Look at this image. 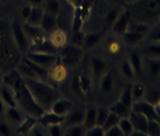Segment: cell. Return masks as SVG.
Segmentation results:
<instances>
[{
  "mask_svg": "<svg viewBox=\"0 0 160 136\" xmlns=\"http://www.w3.org/2000/svg\"><path fill=\"white\" fill-rule=\"evenodd\" d=\"M2 83L8 86L13 91L17 107H19V109H21L26 115L34 116L38 119L45 111L35 102L30 89L26 86L25 80L15 69H11L5 75H2Z\"/></svg>",
  "mask_w": 160,
  "mask_h": 136,
  "instance_id": "cell-1",
  "label": "cell"
},
{
  "mask_svg": "<svg viewBox=\"0 0 160 136\" xmlns=\"http://www.w3.org/2000/svg\"><path fill=\"white\" fill-rule=\"evenodd\" d=\"M19 52L11 35L10 26L5 21H0V67L8 72L17 66Z\"/></svg>",
  "mask_w": 160,
  "mask_h": 136,
  "instance_id": "cell-2",
  "label": "cell"
},
{
  "mask_svg": "<svg viewBox=\"0 0 160 136\" xmlns=\"http://www.w3.org/2000/svg\"><path fill=\"white\" fill-rule=\"evenodd\" d=\"M35 102L44 110H48L52 103L59 97V93L51 83L41 79H24Z\"/></svg>",
  "mask_w": 160,
  "mask_h": 136,
  "instance_id": "cell-3",
  "label": "cell"
},
{
  "mask_svg": "<svg viewBox=\"0 0 160 136\" xmlns=\"http://www.w3.org/2000/svg\"><path fill=\"white\" fill-rule=\"evenodd\" d=\"M127 6L134 21H141L151 26L152 24H158L160 0H138Z\"/></svg>",
  "mask_w": 160,
  "mask_h": 136,
  "instance_id": "cell-4",
  "label": "cell"
},
{
  "mask_svg": "<svg viewBox=\"0 0 160 136\" xmlns=\"http://www.w3.org/2000/svg\"><path fill=\"white\" fill-rule=\"evenodd\" d=\"M15 71L22 79H41L47 80V69L33 62L28 58H21L15 66Z\"/></svg>",
  "mask_w": 160,
  "mask_h": 136,
  "instance_id": "cell-5",
  "label": "cell"
},
{
  "mask_svg": "<svg viewBox=\"0 0 160 136\" xmlns=\"http://www.w3.org/2000/svg\"><path fill=\"white\" fill-rule=\"evenodd\" d=\"M82 55H84L82 47L70 44L60 49L58 54V60L61 61L67 67H74L81 61Z\"/></svg>",
  "mask_w": 160,
  "mask_h": 136,
  "instance_id": "cell-6",
  "label": "cell"
},
{
  "mask_svg": "<svg viewBox=\"0 0 160 136\" xmlns=\"http://www.w3.org/2000/svg\"><path fill=\"white\" fill-rule=\"evenodd\" d=\"M10 30L13 42L15 44L18 50L20 53H26L30 49V41L27 39V35H26L22 25L19 24L17 20H13L10 25Z\"/></svg>",
  "mask_w": 160,
  "mask_h": 136,
  "instance_id": "cell-7",
  "label": "cell"
},
{
  "mask_svg": "<svg viewBox=\"0 0 160 136\" xmlns=\"http://www.w3.org/2000/svg\"><path fill=\"white\" fill-rule=\"evenodd\" d=\"M70 75L68 67L65 66L61 61L57 60L47 68V79L52 82L53 85H62L65 83Z\"/></svg>",
  "mask_w": 160,
  "mask_h": 136,
  "instance_id": "cell-8",
  "label": "cell"
},
{
  "mask_svg": "<svg viewBox=\"0 0 160 136\" xmlns=\"http://www.w3.org/2000/svg\"><path fill=\"white\" fill-rule=\"evenodd\" d=\"M132 21H133V18L131 15V12L128 11L127 7H125V8L121 10L118 18L111 25V30H112V32L114 33L115 35L121 36L127 30V28H128V26L131 25Z\"/></svg>",
  "mask_w": 160,
  "mask_h": 136,
  "instance_id": "cell-9",
  "label": "cell"
},
{
  "mask_svg": "<svg viewBox=\"0 0 160 136\" xmlns=\"http://www.w3.org/2000/svg\"><path fill=\"white\" fill-rule=\"evenodd\" d=\"M26 58H28L33 62L38 63L44 68H48L53 62L58 60V54H51V53H42V52H37V50L28 49L26 52Z\"/></svg>",
  "mask_w": 160,
  "mask_h": 136,
  "instance_id": "cell-10",
  "label": "cell"
},
{
  "mask_svg": "<svg viewBox=\"0 0 160 136\" xmlns=\"http://www.w3.org/2000/svg\"><path fill=\"white\" fill-rule=\"evenodd\" d=\"M22 27H24V30H25L27 39L30 41V47L31 46L37 45V44H39V42H41V41L45 40L46 38H47V34L40 28L39 25H31V24L25 22V24L22 25Z\"/></svg>",
  "mask_w": 160,
  "mask_h": 136,
  "instance_id": "cell-11",
  "label": "cell"
},
{
  "mask_svg": "<svg viewBox=\"0 0 160 136\" xmlns=\"http://www.w3.org/2000/svg\"><path fill=\"white\" fill-rule=\"evenodd\" d=\"M131 110L135 111V113H139L141 115H144L147 119H155V120H159V113L155 110L154 107L152 106L151 103H148L147 101H145L144 99L137 102H133V105L131 107Z\"/></svg>",
  "mask_w": 160,
  "mask_h": 136,
  "instance_id": "cell-12",
  "label": "cell"
},
{
  "mask_svg": "<svg viewBox=\"0 0 160 136\" xmlns=\"http://www.w3.org/2000/svg\"><path fill=\"white\" fill-rule=\"evenodd\" d=\"M47 39L55 49H61L62 47H65L68 44V36L66 34V32L58 27L47 34Z\"/></svg>",
  "mask_w": 160,
  "mask_h": 136,
  "instance_id": "cell-13",
  "label": "cell"
},
{
  "mask_svg": "<svg viewBox=\"0 0 160 136\" xmlns=\"http://www.w3.org/2000/svg\"><path fill=\"white\" fill-rule=\"evenodd\" d=\"M114 89V73L112 69H106V72L99 79V91L104 95H110Z\"/></svg>",
  "mask_w": 160,
  "mask_h": 136,
  "instance_id": "cell-14",
  "label": "cell"
},
{
  "mask_svg": "<svg viewBox=\"0 0 160 136\" xmlns=\"http://www.w3.org/2000/svg\"><path fill=\"white\" fill-rule=\"evenodd\" d=\"M73 91L78 95H86L91 89V79L88 74L82 72L73 81Z\"/></svg>",
  "mask_w": 160,
  "mask_h": 136,
  "instance_id": "cell-15",
  "label": "cell"
},
{
  "mask_svg": "<svg viewBox=\"0 0 160 136\" xmlns=\"http://www.w3.org/2000/svg\"><path fill=\"white\" fill-rule=\"evenodd\" d=\"M62 121H64V116L58 115L50 109L45 110L38 117V123L41 124L42 127H45V128L52 126V124H59V123L62 124Z\"/></svg>",
  "mask_w": 160,
  "mask_h": 136,
  "instance_id": "cell-16",
  "label": "cell"
},
{
  "mask_svg": "<svg viewBox=\"0 0 160 136\" xmlns=\"http://www.w3.org/2000/svg\"><path fill=\"white\" fill-rule=\"evenodd\" d=\"M145 69L151 79L157 80L160 75V61L159 59L142 58V71Z\"/></svg>",
  "mask_w": 160,
  "mask_h": 136,
  "instance_id": "cell-17",
  "label": "cell"
},
{
  "mask_svg": "<svg viewBox=\"0 0 160 136\" xmlns=\"http://www.w3.org/2000/svg\"><path fill=\"white\" fill-rule=\"evenodd\" d=\"M4 115H5L7 123H10L12 126H18L25 117L24 111L19 109L18 107H6Z\"/></svg>",
  "mask_w": 160,
  "mask_h": 136,
  "instance_id": "cell-18",
  "label": "cell"
},
{
  "mask_svg": "<svg viewBox=\"0 0 160 136\" xmlns=\"http://www.w3.org/2000/svg\"><path fill=\"white\" fill-rule=\"evenodd\" d=\"M84 114L85 111L81 109H75L72 110L71 109L65 116H64V121H62V126L70 127V126H75V124H81L84 122Z\"/></svg>",
  "mask_w": 160,
  "mask_h": 136,
  "instance_id": "cell-19",
  "label": "cell"
},
{
  "mask_svg": "<svg viewBox=\"0 0 160 136\" xmlns=\"http://www.w3.org/2000/svg\"><path fill=\"white\" fill-rule=\"evenodd\" d=\"M40 28L45 32L46 34L51 33L53 30L58 27V21H57V15H53L48 12H44L42 18L39 22Z\"/></svg>",
  "mask_w": 160,
  "mask_h": 136,
  "instance_id": "cell-20",
  "label": "cell"
},
{
  "mask_svg": "<svg viewBox=\"0 0 160 136\" xmlns=\"http://www.w3.org/2000/svg\"><path fill=\"white\" fill-rule=\"evenodd\" d=\"M131 122H132V126H133V131H139L146 135V124H147V117H145L144 115H141L139 113H135V111L131 110L130 115Z\"/></svg>",
  "mask_w": 160,
  "mask_h": 136,
  "instance_id": "cell-21",
  "label": "cell"
},
{
  "mask_svg": "<svg viewBox=\"0 0 160 136\" xmlns=\"http://www.w3.org/2000/svg\"><path fill=\"white\" fill-rule=\"evenodd\" d=\"M71 109H72V102L67 99H60V97H58L50 107V110L61 116H65Z\"/></svg>",
  "mask_w": 160,
  "mask_h": 136,
  "instance_id": "cell-22",
  "label": "cell"
},
{
  "mask_svg": "<svg viewBox=\"0 0 160 136\" xmlns=\"http://www.w3.org/2000/svg\"><path fill=\"white\" fill-rule=\"evenodd\" d=\"M145 34L142 33H139V32H135V30H127L121 35L122 38V42L125 45L130 46V47H134V46H138L141 42V41L145 39Z\"/></svg>",
  "mask_w": 160,
  "mask_h": 136,
  "instance_id": "cell-23",
  "label": "cell"
},
{
  "mask_svg": "<svg viewBox=\"0 0 160 136\" xmlns=\"http://www.w3.org/2000/svg\"><path fill=\"white\" fill-rule=\"evenodd\" d=\"M38 123V119L34 117V116H31V115H25L24 120L20 122L15 129V133L19 134V135H28L30 134L31 129L33 128Z\"/></svg>",
  "mask_w": 160,
  "mask_h": 136,
  "instance_id": "cell-24",
  "label": "cell"
},
{
  "mask_svg": "<svg viewBox=\"0 0 160 136\" xmlns=\"http://www.w3.org/2000/svg\"><path fill=\"white\" fill-rule=\"evenodd\" d=\"M127 60L130 61L131 66L133 68L135 77L141 75V73H142V56L134 50H131L127 54Z\"/></svg>",
  "mask_w": 160,
  "mask_h": 136,
  "instance_id": "cell-25",
  "label": "cell"
},
{
  "mask_svg": "<svg viewBox=\"0 0 160 136\" xmlns=\"http://www.w3.org/2000/svg\"><path fill=\"white\" fill-rule=\"evenodd\" d=\"M91 69L93 75L99 80L100 76L102 75L107 69V65H106V61L100 58V56H93L91 59Z\"/></svg>",
  "mask_w": 160,
  "mask_h": 136,
  "instance_id": "cell-26",
  "label": "cell"
},
{
  "mask_svg": "<svg viewBox=\"0 0 160 136\" xmlns=\"http://www.w3.org/2000/svg\"><path fill=\"white\" fill-rule=\"evenodd\" d=\"M0 99L2 100L6 107H17L14 93L10 87L4 85V83L0 86Z\"/></svg>",
  "mask_w": 160,
  "mask_h": 136,
  "instance_id": "cell-27",
  "label": "cell"
},
{
  "mask_svg": "<svg viewBox=\"0 0 160 136\" xmlns=\"http://www.w3.org/2000/svg\"><path fill=\"white\" fill-rule=\"evenodd\" d=\"M102 38V33L101 32H92V33H87L85 34V38H84V44H82V47L85 49H91L99 44V41L101 40Z\"/></svg>",
  "mask_w": 160,
  "mask_h": 136,
  "instance_id": "cell-28",
  "label": "cell"
},
{
  "mask_svg": "<svg viewBox=\"0 0 160 136\" xmlns=\"http://www.w3.org/2000/svg\"><path fill=\"white\" fill-rule=\"evenodd\" d=\"M142 56L150 59H160L159 41H151V44H148L142 50Z\"/></svg>",
  "mask_w": 160,
  "mask_h": 136,
  "instance_id": "cell-29",
  "label": "cell"
},
{
  "mask_svg": "<svg viewBox=\"0 0 160 136\" xmlns=\"http://www.w3.org/2000/svg\"><path fill=\"white\" fill-rule=\"evenodd\" d=\"M44 12L45 11L41 6H32L30 14H28V16H27V19L25 21L27 24H31V25H39Z\"/></svg>",
  "mask_w": 160,
  "mask_h": 136,
  "instance_id": "cell-30",
  "label": "cell"
},
{
  "mask_svg": "<svg viewBox=\"0 0 160 136\" xmlns=\"http://www.w3.org/2000/svg\"><path fill=\"white\" fill-rule=\"evenodd\" d=\"M85 114H84V122L82 124L86 127V129H88L91 127L95 126V119H97V107L95 106H88L86 108Z\"/></svg>",
  "mask_w": 160,
  "mask_h": 136,
  "instance_id": "cell-31",
  "label": "cell"
},
{
  "mask_svg": "<svg viewBox=\"0 0 160 136\" xmlns=\"http://www.w3.org/2000/svg\"><path fill=\"white\" fill-rule=\"evenodd\" d=\"M31 50H37V52H42V53H51V54H58V49H55L53 46L51 45V42L48 39L46 38L45 40H42L41 42L37 44L34 46H31Z\"/></svg>",
  "mask_w": 160,
  "mask_h": 136,
  "instance_id": "cell-32",
  "label": "cell"
},
{
  "mask_svg": "<svg viewBox=\"0 0 160 136\" xmlns=\"http://www.w3.org/2000/svg\"><path fill=\"white\" fill-rule=\"evenodd\" d=\"M108 109H110L111 111H113L114 114H117L119 117H126V116L130 115V113H131V107H127L126 105H124L122 102H120L119 100L115 101Z\"/></svg>",
  "mask_w": 160,
  "mask_h": 136,
  "instance_id": "cell-33",
  "label": "cell"
},
{
  "mask_svg": "<svg viewBox=\"0 0 160 136\" xmlns=\"http://www.w3.org/2000/svg\"><path fill=\"white\" fill-rule=\"evenodd\" d=\"M119 69L125 79H127V80H133V79H135V74L134 72H133V68L131 66L130 61L127 60V58H125L124 60H121Z\"/></svg>",
  "mask_w": 160,
  "mask_h": 136,
  "instance_id": "cell-34",
  "label": "cell"
},
{
  "mask_svg": "<svg viewBox=\"0 0 160 136\" xmlns=\"http://www.w3.org/2000/svg\"><path fill=\"white\" fill-rule=\"evenodd\" d=\"M146 88L142 83H134L133 86L131 87V95H132V101L137 102L144 99L145 95Z\"/></svg>",
  "mask_w": 160,
  "mask_h": 136,
  "instance_id": "cell-35",
  "label": "cell"
},
{
  "mask_svg": "<svg viewBox=\"0 0 160 136\" xmlns=\"http://www.w3.org/2000/svg\"><path fill=\"white\" fill-rule=\"evenodd\" d=\"M146 135L158 136L160 135V123L159 120L155 119H148L146 124Z\"/></svg>",
  "mask_w": 160,
  "mask_h": 136,
  "instance_id": "cell-36",
  "label": "cell"
},
{
  "mask_svg": "<svg viewBox=\"0 0 160 136\" xmlns=\"http://www.w3.org/2000/svg\"><path fill=\"white\" fill-rule=\"evenodd\" d=\"M118 127H119L122 134L124 135H131L133 133V126H132V122H131L130 117L126 116V117H120L119 121H118Z\"/></svg>",
  "mask_w": 160,
  "mask_h": 136,
  "instance_id": "cell-37",
  "label": "cell"
},
{
  "mask_svg": "<svg viewBox=\"0 0 160 136\" xmlns=\"http://www.w3.org/2000/svg\"><path fill=\"white\" fill-rule=\"evenodd\" d=\"M64 134L70 136H82L86 135V127L81 123V124H75V126L66 127Z\"/></svg>",
  "mask_w": 160,
  "mask_h": 136,
  "instance_id": "cell-38",
  "label": "cell"
},
{
  "mask_svg": "<svg viewBox=\"0 0 160 136\" xmlns=\"http://www.w3.org/2000/svg\"><path fill=\"white\" fill-rule=\"evenodd\" d=\"M144 100L147 101L148 103H151L152 106L160 105V91H159V89H158V88H154V89L150 91L148 93L145 91Z\"/></svg>",
  "mask_w": 160,
  "mask_h": 136,
  "instance_id": "cell-39",
  "label": "cell"
},
{
  "mask_svg": "<svg viewBox=\"0 0 160 136\" xmlns=\"http://www.w3.org/2000/svg\"><path fill=\"white\" fill-rule=\"evenodd\" d=\"M122 10V7L121 6H114V7H112L105 15V22H106V26H108L111 27V25L114 22V20L118 18V15L120 14V12Z\"/></svg>",
  "mask_w": 160,
  "mask_h": 136,
  "instance_id": "cell-40",
  "label": "cell"
},
{
  "mask_svg": "<svg viewBox=\"0 0 160 136\" xmlns=\"http://www.w3.org/2000/svg\"><path fill=\"white\" fill-rule=\"evenodd\" d=\"M106 50L111 55H117L121 52V42L117 39H110L106 44Z\"/></svg>",
  "mask_w": 160,
  "mask_h": 136,
  "instance_id": "cell-41",
  "label": "cell"
},
{
  "mask_svg": "<svg viewBox=\"0 0 160 136\" xmlns=\"http://www.w3.org/2000/svg\"><path fill=\"white\" fill-rule=\"evenodd\" d=\"M46 11L53 15H58V13L60 12V2L59 0H45L44 1Z\"/></svg>",
  "mask_w": 160,
  "mask_h": 136,
  "instance_id": "cell-42",
  "label": "cell"
},
{
  "mask_svg": "<svg viewBox=\"0 0 160 136\" xmlns=\"http://www.w3.org/2000/svg\"><path fill=\"white\" fill-rule=\"evenodd\" d=\"M108 113H110V109H108L107 107H104V106L97 107V119H95V123H97L98 126H102L106 120V117L108 115Z\"/></svg>",
  "mask_w": 160,
  "mask_h": 136,
  "instance_id": "cell-43",
  "label": "cell"
},
{
  "mask_svg": "<svg viewBox=\"0 0 160 136\" xmlns=\"http://www.w3.org/2000/svg\"><path fill=\"white\" fill-rule=\"evenodd\" d=\"M84 38H85V34H84L80 30H72V35H71V38H70V42L72 44V45L82 47V44H84Z\"/></svg>",
  "mask_w": 160,
  "mask_h": 136,
  "instance_id": "cell-44",
  "label": "cell"
},
{
  "mask_svg": "<svg viewBox=\"0 0 160 136\" xmlns=\"http://www.w3.org/2000/svg\"><path fill=\"white\" fill-rule=\"evenodd\" d=\"M119 116L117 115V114H114L113 111H111L108 113V115H107V117H106L105 122H104V124H102V129H104V131L106 130V129H108V128H111V127L115 126V124H118V121H119Z\"/></svg>",
  "mask_w": 160,
  "mask_h": 136,
  "instance_id": "cell-45",
  "label": "cell"
},
{
  "mask_svg": "<svg viewBox=\"0 0 160 136\" xmlns=\"http://www.w3.org/2000/svg\"><path fill=\"white\" fill-rule=\"evenodd\" d=\"M118 100L120 102H122L124 105H126L127 107H132L133 101H132V95H131V87H127V88H125L124 91H121Z\"/></svg>",
  "mask_w": 160,
  "mask_h": 136,
  "instance_id": "cell-46",
  "label": "cell"
},
{
  "mask_svg": "<svg viewBox=\"0 0 160 136\" xmlns=\"http://www.w3.org/2000/svg\"><path fill=\"white\" fill-rule=\"evenodd\" d=\"M46 133L51 136H58L64 134V127L61 123L59 124H52L50 127H46Z\"/></svg>",
  "mask_w": 160,
  "mask_h": 136,
  "instance_id": "cell-47",
  "label": "cell"
},
{
  "mask_svg": "<svg viewBox=\"0 0 160 136\" xmlns=\"http://www.w3.org/2000/svg\"><path fill=\"white\" fill-rule=\"evenodd\" d=\"M86 135L87 136H105V131L102 129L101 126H95L91 127L88 129H86Z\"/></svg>",
  "mask_w": 160,
  "mask_h": 136,
  "instance_id": "cell-48",
  "label": "cell"
},
{
  "mask_svg": "<svg viewBox=\"0 0 160 136\" xmlns=\"http://www.w3.org/2000/svg\"><path fill=\"white\" fill-rule=\"evenodd\" d=\"M121 135H124V134H122L121 129L118 127V124H115V126L111 127V128L105 130V136H121Z\"/></svg>",
  "mask_w": 160,
  "mask_h": 136,
  "instance_id": "cell-49",
  "label": "cell"
},
{
  "mask_svg": "<svg viewBox=\"0 0 160 136\" xmlns=\"http://www.w3.org/2000/svg\"><path fill=\"white\" fill-rule=\"evenodd\" d=\"M0 135H11V127L7 122H0Z\"/></svg>",
  "mask_w": 160,
  "mask_h": 136,
  "instance_id": "cell-50",
  "label": "cell"
},
{
  "mask_svg": "<svg viewBox=\"0 0 160 136\" xmlns=\"http://www.w3.org/2000/svg\"><path fill=\"white\" fill-rule=\"evenodd\" d=\"M31 8H32V6L28 5V4L21 8V12H20V13H21V16H22L24 20L27 19V16H28V14H30V12H31Z\"/></svg>",
  "mask_w": 160,
  "mask_h": 136,
  "instance_id": "cell-51",
  "label": "cell"
},
{
  "mask_svg": "<svg viewBox=\"0 0 160 136\" xmlns=\"http://www.w3.org/2000/svg\"><path fill=\"white\" fill-rule=\"evenodd\" d=\"M45 0H27V4L31 6H41L44 5Z\"/></svg>",
  "mask_w": 160,
  "mask_h": 136,
  "instance_id": "cell-52",
  "label": "cell"
},
{
  "mask_svg": "<svg viewBox=\"0 0 160 136\" xmlns=\"http://www.w3.org/2000/svg\"><path fill=\"white\" fill-rule=\"evenodd\" d=\"M5 108H6L5 103H4V102H2V100L0 99V115H4V111H5Z\"/></svg>",
  "mask_w": 160,
  "mask_h": 136,
  "instance_id": "cell-53",
  "label": "cell"
},
{
  "mask_svg": "<svg viewBox=\"0 0 160 136\" xmlns=\"http://www.w3.org/2000/svg\"><path fill=\"white\" fill-rule=\"evenodd\" d=\"M114 6H121L124 4V0H110Z\"/></svg>",
  "mask_w": 160,
  "mask_h": 136,
  "instance_id": "cell-54",
  "label": "cell"
},
{
  "mask_svg": "<svg viewBox=\"0 0 160 136\" xmlns=\"http://www.w3.org/2000/svg\"><path fill=\"white\" fill-rule=\"evenodd\" d=\"M135 1H138V0H124V4L126 5H131V4H133Z\"/></svg>",
  "mask_w": 160,
  "mask_h": 136,
  "instance_id": "cell-55",
  "label": "cell"
},
{
  "mask_svg": "<svg viewBox=\"0 0 160 136\" xmlns=\"http://www.w3.org/2000/svg\"><path fill=\"white\" fill-rule=\"evenodd\" d=\"M2 82V73H1V69H0V83Z\"/></svg>",
  "mask_w": 160,
  "mask_h": 136,
  "instance_id": "cell-56",
  "label": "cell"
}]
</instances>
